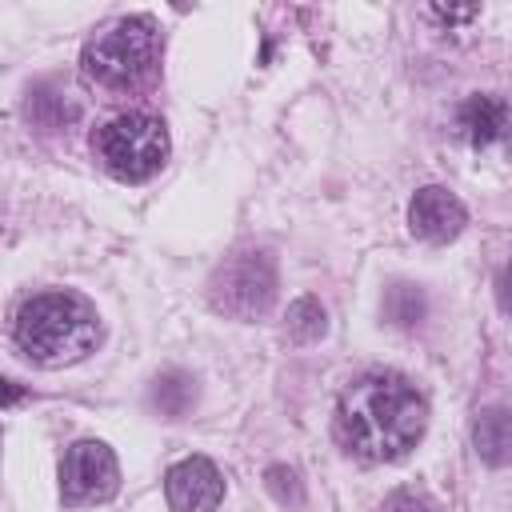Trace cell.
Returning a JSON list of instances; mask_svg holds the SVG:
<instances>
[{
    "label": "cell",
    "instance_id": "11",
    "mask_svg": "<svg viewBox=\"0 0 512 512\" xmlns=\"http://www.w3.org/2000/svg\"><path fill=\"white\" fill-rule=\"evenodd\" d=\"M288 332H292L296 340H316V336H324V308H320L312 296L296 300V304L288 308Z\"/></svg>",
    "mask_w": 512,
    "mask_h": 512
},
{
    "label": "cell",
    "instance_id": "6",
    "mask_svg": "<svg viewBox=\"0 0 512 512\" xmlns=\"http://www.w3.org/2000/svg\"><path fill=\"white\" fill-rule=\"evenodd\" d=\"M120 488V464L108 444L76 440L60 460V492L68 504H104Z\"/></svg>",
    "mask_w": 512,
    "mask_h": 512
},
{
    "label": "cell",
    "instance_id": "9",
    "mask_svg": "<svg viewBox=\"0 0 512 512\" xmlns=\"http://www.w3.org/2000/svg\"><path fill=\"white\" fill-rule=\"evenodd\" d=\"M456 132L472 148H512V112L500 96L476 92L456 108Z\"/></svg>",
    "mask_w": 512,
    "mask_h": 512
},
{
    "label": "cell",
    "instance_id": "4",
    "mask_svg": "<svg viewBox=\"0 0 512 512\" xmlns=\"http://www.w3.org/2000/svg\"><path fill=\"white\" fill-rule=\"evenodd\" d=\"M96 160L124 184L152 180L168 160V128L148 112H120L92 136Z\"/></svg>",
    "mask_w": 512,
    "mask_h": 512
},
{
    "label": "cell",
    "instance_id": "14",
    "mask_svg": "<svg viewBox=\"0 0 512 512\" xmlns=\"http://www.w3.org/2000/svg\"><path fill=\"white\" fill-rule=\"evenodd\" d=\"M496 300H500V308L512 316V260L500 268V280H496Z\"/></svg>",
    "mask_w": 512,
    "mask_h": 512
},
{
    "label": "cell",
    "instance_id": "2",
    "mask_svg": "<svg viewBox=\"0 0 512 512\" xmlns=\"http://www.w3.org/2000/svg\"><path fill=\"white\" fill-rule=\"evenodd\" d=\"M16 344L44 368H64L84 360L100 340L96 308L68 288H52L32 296L16 316Z\"/></svg>",
    "mask_w": 512,
    "mask_h": 512
},
{
    "label": "cell",
    "instance_id": "13",
    "mask_svg": "<svg viewBox=\"0 0 512 512\" xmlns=\"http://www.w3.org/2000/svg\"><path fill=\"white\" fill-rule=\"evenodd\" d=\"M384 512H440L432 504V496L416 492V488H396L388 500H384Z\"/></svg>",
    "mask_w": 512,
    "mask_h": 512
},
{
    "label": "cell",
    "instance_id": "8",
    "mask_svg": "<svg viewBox=\"0 0 512 512\" xmlns=\"http://www.w3.org/2000/svg\"><path fill=\"white\" fill-rule=\"evenodd\" d=\"M464 224H468L464 204H460L448 188H440V184L420 188V192L412 196V204H408V228H412L420 240H428V244H448V240H456V236L464 232Z\"/></svg>",
    "mask_w": 512,
    "mask_h": 512
},
{
    "label": "cell",
    "instance_id": "10",
    "mask_svg": "<svg viewBox=\"0 0 512 512\" xmlns=\"http://www.w3.org/2000/svg\"><path fill=\"white\" fill-rule=\"evenodd\" d=\"M472 444L484 464H512V404H492L472 424Z\"/></svg>",
    "mask_w": 512,
    "mask_h": 512
},
{
    "label": "cell",
    "instance_id": "7",
    "mask_svg": "<svg viewBox=\"0 0 512 512\" xmlns=\"http://www.w3.org/2000/svg\"><path fill=\"white\" fill-rule=\"evenodd\" d=\"M164 492H168L172 512H216L224 500V476L212 460L188 456V460L168 468Z\"/></svg>",
    "mask_w": 512,
    "mask_h": 512
},
{
    "label": "cell",
    "instance_id": "3",
    "mask_svg": "<svg viewBox=\"0 0 512 512\" xmlns=\"http://www.w3.org/2000/svg\"><path fill=\"white\" fill-rule=\"evenodd\" d=\"M160 56V32L148 16H128L104 28L84 48V72L104 88H132L152 76Z\"/></svg>",
    "mask_w": 512,
    "mask_h": 512
},
{
    "label": "cell",
    "instance_id": "12",
    "mask_svg": "<svg viewBox=\"0 0 512 512\" xmlns=\"http://www.w3.org/2000/svg\"><path fill=\"white\" fill-rule=\"evenodd\" d=\"M188 400H192V380H188V376L172 372V376L156 380V404H160L168 416H180Z\"/></svg>",
    "mask_w": 512,
    "mask_h": 512
},
{
    "label": "cell",
    "instance_id": "5",
    "mask_svg": "<svg viewBox=\"0 0 512 512\" xmlns=\"http://www.w3.org/2000/svg\"><path fill=\"white\" fill-rule=\"evenodd\" d=\"M208 296H212V308L236 320H256L276 300V268L264 252H240L216 268Z\"/></svg>",
    "mask_w": 512,
    "mask_h": 512
},
{
    "label": "cell",
    "instance_id": "15",
    "mask_svg": "<svg viewBox=\"0 0 512 512\" xmlns=\"http://www.w3.org/2000/svg\"><path fill=\"white\" fill-rule=\"evenodd\" d=\"M436 16H444V20H464V16H476V8H432Z\"/></svg>",
    "mask_w": 512,
    "mask_h": 512
},
{
    "label": "cell",
    "instance_id": "1",
    "mask_svg": "<svg viewBox=\"0 0 512 512\" xmlns=\"http://www.w3.org/2000/svg\"><path fill=\"white\" fill-rule=\"evenodd\" d=\"M428 428L424 396L396 372H372L356 380L336 404V436L348 452L388 464L416 448Z\"/></svg>",
    "mask_w": 512,
    "mask_h": 512
}]
</instances>
